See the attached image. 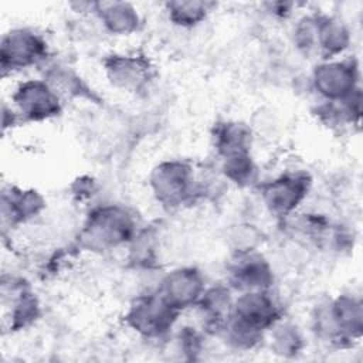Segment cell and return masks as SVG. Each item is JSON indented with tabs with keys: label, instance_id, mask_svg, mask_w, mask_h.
I'll return each mask as SVG.
<instances>
[{
	"label": "cell",
	"instance_id": "5bb4252c",
	"mask_svg": "<svg viewBox=\"0 0 363 363\" xmlns=\"http://www.w3.org/2000/svg\"><path fill=\"white\" fill-rule=\"evenodd\" d=\"M45 201L35 190L9 187L1 194V224L16 227L35 217L44 208Z\"/></svg>",
	"mask_w": 363,
	"mask_h": 363
},
{
	"label": "cell",
	"instance_id": "5b68a950",
	"mask_svg": "<svg viewBox=\"0 0 363 363\" xmlns=\"http://www.w3.org/2000/svg\"><path fill=\"white\" fill-rule=\"evenodd\" d=\"M180 312L167 305L159 294L150 292L138 296L129 306L125 322L139 335L157 339L170 332Z\"/></svg>",
	"mask_w": 363,
	"mask_h": 363
},
{
	"label": "cell",
	"instance_id": "2e32d148",
	"mask_svg": "<svg viewBox=\"0 0 363 363\" xmlns=\"http://www.w3.org/2000/svg\"><path fill=\"white\" fill-rule=\"evenodd\" d=\"M213 139L217 155L224 160L240 155H248L252 145V132L242 122L227 121L216 125Z\"/></svg>",
	"mask_w": 363,
	"mask_h": 363
},
{
	"label": "cell",
	"instance_id": "e0dca14e",
	"mask_svg": "<svg viewBox=\"0 0 363 363\" xmlns=\"http://www.w3.org/2000/svg\"><path fill=\"white\" fill-rule=\"evenodd\" d=\"M233 301L234 298L231 296L228 286L217 285L208 289L206 288L196 305L201 313L204 326L211 329L214 333H220L231 313Z\"/></svg>",
	"mask_w": 363,
	"mask_h": 363
},
{
	"label": "cell",
	"instance_id": "44dd1931",
	"mask_svg": "<svg viewBox=\"0 0 363 363\" xmlns=\"http://www.w3.org/2000/svg\"><path fill=\"white\" fill-rule=\"evenodd\" d=\"M271 347L281 356H294L302 347V336L291 323L278 320L271 329Z\"/></svg>",
	"mask_w": 363,
	"mask_h": 363
},
{
	"label": "cell",
	"instance_id": "8992f818",
	"mask_svg": "<svg viewBox=\"0 0 363 363\" xmlns=\"http://www.w3.org/2000/svg\"><path fill=\"white\" fill-rule=\"evenodd\" d=\"M313 89L328 102H342L360 91L359 69L353 60H325L312 71Z\"/></svg>",
	"mask_w": 363,
	"mask_h": 363
},
{
	"label": "cell",
	"instance_id": "277c9868",
	"mask_svg": "<svg viewBox=\"0 0 363 363\" xmlns=\"http://www.w3.org/2000/svg\"><path fill=\"white\" fill-rule=\"evenodd\" d=\"M316 330L335 343L357 339L363 329V306L356 296L340 295L322 306L316 316Z\"/></svg>",
	"mask_w": 363,
	"mask_h": 363
},
{
	"label": "cell",
	"instance_id": "d6986e66",
	"mask_svg": "<svg viewBox=\"0 0 363 363\" xmlns=\"http://www.w3.org/2000/svg\"><path fill=\"white\" fill-rule=\"evenodd\" d=\"M10 329L18 330L31 325L40 315V303L33 292L24 286H18L16 296L11 298Z\"/></svg>",
	"mask_w": 363,
	"mask_h": 363
},
{
	"label": "cell",
	"instance_id": "4fadbf2b",
	"mask_svg": "<svg viewBox=\"0 0 363 363\" xmlns=\"http://www.w3.org/2000/svg\"><path fill=\"white\" fill-rule=\"evenodd\" d=\"M350 44V31L346 24L330 16L313 14V54L333 60Z\"/></svg>",
	"mask_w": 363,
	"mask_h": 363
},
{
	"label": "cell",
	"instance_id": "7402d4cb",
	"mask_svg": "<svg viewBox=\"0 0 363 363\" xmlns=\"http://www.w3.org/2000/svg\"><path fill=\"white\" fill-rule=\"evenodd\" d=\"M224 177L237 186H250L257 179V166L251 155H240L223 160Z\"/></svg>",
	"mask_w": 363,
	"mask_h": 363
},
{
	"label": "cell",
	"instance_id": "30bf717a",
	"mask_svg": "<svg viewBox=\"0 0 363 363\" xmlns=\"http://www.w3.org/2000/svg\"><path fill=\"white\" fill-rule=\"evenodd\" d=\"M206 291L201 272L193 267H180L167 272L159 282L156 292L177 312L193 308Z\"/></svg>",
	"mask_w": 363,
	"mask_h": 363
},
{
	"label": "cell",
	"instance_id": "ffe728a7",
	"mask_svg": "<svg viewBox=\"0 0 363 363\" xmlns=\"http://www.w3.org/2000/svg\"><path fill=\"white\" fill-rule=\"evenodd\" d=\"M44 79L51 85V88L62 96H85L89 94L86 85L81 81V78L72 72L67 67H54L51 68Z\"/></svg>",
	"mask_w": 363,
	"mask_h": 363
},
{
	"label": "cell",
	"instance_id": "52a82bcc",
	"mask_svg": "<svg viewBox=\"0 0 363 363\" xmlns=\"http://www.w3.org/2000/svg\"><path fill=\"white\" fill-rule=\"evenodd\" d=\"M16 112L23 122H43L58 116L62 111L60 95L45 79H27L11 95Z\"/></svg>",
	"mask_w": 363,
	"mask_h": 363
},
{
	"label": "cell",
	"instance_id": "7c38bea8",
	"mask_svg": "<svg viewBox=\"0 0 363 363\" xmlns=\"http://www.w3.org/2000/svg\"><path fill=\"white\" fill-rule=\"evenodd\" d=\"M230 285L240 291H268L274 282V274L267 259L255 251L235 252L228 271Z\"/></svg>",
	"mask_w": 363,
	"mask_h": 363
},
{
	"label": "cell",
	"instance_id": "9a60e30c",
	"mask_svg": "<svg viewBox=\"0 0 363 363\" xmlns=\"http://www.w3.org/2000/svg\"><path fill=\"white\" fill-rule=\"evenodd\" d=\"M92 13L105 30L115 35H130L139 30L142 23L138 10L126 1H95Z\"/></svg>",
	"mask_w": 363,
	"mask_h": 363
},
{
	"label": "cell",
	"instance_id": "9c48e42d",
	"mask_svg": "<svg viewBox=\"0 0 363 363\" xmlns=\"http://www.w3.org/2000/svg\"><path fill=\"white\" fill-rule=\"evenodd\" d=\"M309 189L311 177L303 172L281 174L259 187L264 204L272 214L279 217L291 216L305 200Z\"/></svg>",
	"mask_w": 363,
	"mask_h": 363
},
{
	"label": "cell",
	"instance_id": "ba28073f",
	"mask_svg": "<svg viewBox=\"0 0 363 363\" xmlns=\"http://www.w3.org/2000/svg\"><path fill=\"white\" fill-rule=\"evenodd\" d=\"M47 55L45 40L31 28H13L1 37L0 65L3 72L40 65Z\"/></svg>",
	"mask_w": 363,
	"mask_h": 363
},
{
	"label": "cell",
	"instance_id": "6da1fadb",
	"mask_svg": "<svg viewBox=\"0 0 363 363\" xmlns=\"http://www.w3.org/2000/svg\"><path fill=\"white\" fill-rule=\"evenodd\" d=\"M282 312L268 291H247L233 301L231 313L220 333L237 349H252Z\"/></svg>",
	"mask_w": 363,
	"mask_h": 363
},
{
	"label": "cell",
	"instance_id": "8fae6325",
	"mask_svg": "<svg viewBox=\"0 0 363 363\" xmlns=\"http://www.w3.org/2000/svg\"><path fill=\"white\" fill-rule=\"evenodd\" d=\"M109 82L122 91L139 94L153 77V67L145 55L111 54L104 60Z\"/></svg>",
	"mask_w": 363,
	"mask_h": 363
},
{
	"label": "cell",
	"instance_id": "ac0fdd59",
	"mask_svg": "<svg viewBox=\"0 0 363 363\" xmlns=\"http://www.w3.org/2000/svg\"><path fill=\"white\" fill-rule=\"evenodd\" d=\"M214 4L208 1L199 0H177L166 3V11L169 20L179 27H196L203 20H206L207 14L211 11Z\"/></svg>",
	"mask_w": 363,
	"mask_h": 363
},
{
	"label": "cell",
	"instance_id": "7a4b0ae2",
	"mask_svg": "<svg viewBox=\"0 0 363 363\" xmlns=\"http://www.w3.org/2000/svg\"><path fill=\"white\" fill-rule=\"evenodd\" d=\"M136 234V220L126 207L101 204L88 213L77 241L86 251L105 252L129 245Z\"/></svg>",
	"mask_w": 363,
	"mask_h": 363
},
{
	"label": "cell",
	"instance_id": "3957f363",
	"mask_svg": "<svg viewBox=\"0 0 363 363\" xmlns=\"http://www.w3.org/2000/svg\"><path fill=\"white\" fill-rule=\"evenodd\" d=\"M149 184L155 199L167 208L189 204L204 194L203 183L184 160H164L150 173Z\"/></svg>",
	"mask_w": 363,
	"mask_h": 363
}]
</instances>
